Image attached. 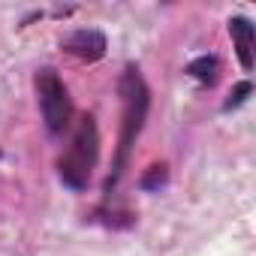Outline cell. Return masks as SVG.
Returning <instances> with one entry per match:
<instances>
[{
    "instance_id": "6da1fadb",
    "label": "cell",
    "mask_w": 256,
    "mask_h": 256,
    "mask_svg": "<svg viewBox=\"0 0 256 256\" xmlns=\"http://www.w3.org/2000/svg\"><path fill=\"white\" fill-rule=\"evenodd\" d=\"M118 94H120V133H118V151H114L108 178L102 184L106 196H112V190L120 184L126 166H130L133 148H136V142H139V136L145 130V118H148V108H151V90L145 84V76L133 64L120 72Z\"/></svg>"
},
{
    "instance_id": "7a4b0ae2",
    "label": "cell",
    "mask_w": 256,
    "mask_h": 256,
    "mask_svg": "<svg viewBox=\"0 0 256 256\" xmlns=\"http://www.w3.org/2000/svg\"><path fill=\"white\" fill-rule=\"evenodd\" d=\"M96 160H100V130H96V118H94V114H84V118L76 124L72 139H70L66 151H64L60 160H58V175H60L64 187H70L72 193L88 190L90 175H94V169H96Z\"/></svg>"
},
{
    "instance_id": "3957f363",
    "label": "cell",
    "mask_w": 256,
    "mask_h": 256,
    "mask_svg": "<svg viewBox=\"0 0 256 256\" xmlns=\"http://www.w3.org/2000/svg\"><path fill=\"white\" fill-rule=\"evenodd\" d=\"M34 88H36V102H40V114L48 136H64L72 120V96L64 78L58 76V70L42 66L34 76Z\"/></svg>"
},
{
    "instance_id": "277c9868",
    "label": "cell",
    "mask_w": 256,
    "mask_h": 256,
    "mask_svg": "<svg viewBox=\"0 0 256 256\" xmlns=\"http://www.w3.org/2000/svg\"><path fill=\"white\" fill-rule=\"evenodd\" d=\"M60 48H64L66 54L84 60V64H94V60H102V58H106L108 40H106V34L96 30V28H78V30H72V34H66V36L60 40Z\"/></svg>"
},
{
    "instance_id": "5b68a950",
    "label": "cell",
    "mask_w": 256,
    "mask_h": 256,
    "mask_svg": "<svg viewBox=\"0 0 256 256\" xmlns=\"http://www.w3.org/2000/svg\"><path fill=\"white\" fill-rule=\"evenodd\" d=\"M229 36H232L238 64L244 70H253V22L247 16H232L229 18Z\"/></svg>"
},
{
    "instance_id": "8992f818",
    "label": "cell",
    "mask_w": 256,
    "mask_h": 256,
    "mask_svg": "<svg viewBox=\"0 0 256 256\" xmlns=\"http://www.w3.org/2000/svg\"><path fill=\"white\" fill-rule=\"evenodd\" d=\"M217 72H220V60L214 54H202V58H196V60L187 64V76L196 78L199 84H208V88L217 82Z\"/></svg>"
},
{
    "instance_id": "52a82bcc",
    "label": "cell",
    "mask_w": 256,
    "mask_h": 256,
    "mask_svg": "<svg viewBox=\"0 0 256 256\" xmlns=\"http://www.w3.org/2000/svg\"><path fill=\"white\" fill-rule=\"evenodd\" d=\"M253 94V84L244 78V82H238L232 90H229V100L223 102V112H232V108H238V106H244L247 102V96Z\"/></svg>"
},
{
    "instance_id": "ba28073f",
    "label": "cell",
    "mask_w": 256,
    "mask_h": 256,
    "mask_svg": "<svg viewBox=\"0 0 256 256\" xmlns=\"http://www.w3.org/2000/svg\"><path fill=\"white\" fill-rule=\"evenodd\" d=\"M160 184H166V166H151V172L142 178V190H154Z\"/></svg>"
}]
</instances>
